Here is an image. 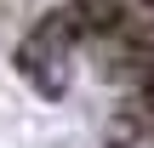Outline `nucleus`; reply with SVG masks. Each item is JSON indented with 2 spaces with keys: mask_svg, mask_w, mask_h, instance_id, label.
I'll return each mask as SVG.
<instances>
[{
  "mask_svg": "<svg viewBox=\"0 0 154 148\" xmlns=\"http://www.w3.org/2000/svg\"><path fill=\"white\" fill-rule=\"evenodd\" d=\"M80 40L69 34V23H63V11L51 6L29 34H23V46H17V74L40 91V97H63L69 91V51H74Z\"/></svg>",
  "mask_w": 154,
  "mask_h": 148,
  "instance_id": "1",
  "label": "nucleus"
}]
</instances>
